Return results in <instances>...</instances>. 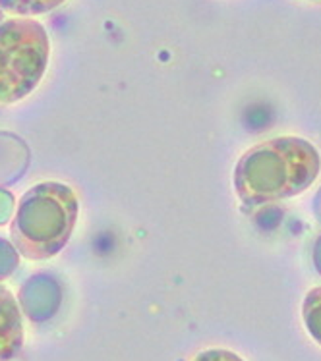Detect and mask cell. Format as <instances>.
Listing matches in <instances>:
<instances>
[{
	"label": "cell",
	"instance_id": "cell-1",
	"mask_svg": "<svg viewBox=\"0 0 321 361\" xmlns=\"http://www.w3.org/2000/svg\"><path fill=\"white\" fill-rule=\"evenodd\" d=\"M320 169L321 159L312 143L279 137L242 155L234 170V188L246 205H263L306 190Z\"/></svg>",
	"mask_w": 321,
	"mask_h": 361
},
{
	"label": "cell",
	"instance_id": "cell-2",
	"mask_svg": "<svg viewBox=\"0 0 321 361\" xmlns=\"http://www.w3.org/2000/svg\"><path fill=\"white\" fill-rule=\"evenodd\" d=\"M80 213L78 195L66 184L43 182L23 193L12 222V243L22 257L45 261L64 250Z\"/></svg>",
	"mask_w": 321,
	"mask_h": 361
},
{
	"label": "cell",
	"instance_id": "cell-3",
	"mask_svg": "<svg viewBox=\"0 0 321 361\" xmlns=\"http://www.w3.org/2000/svg\"><path fill=\"white\" fill-rule=\"evenodd\" d=\"M51 56L45 27L35 20L0 23V103L22 101L37 87Z\"/></svg>",
	"mask_w": 321,
	"mask_h": 361
},
{
	"label": "cell",
	"instance_id": "cell-4",
	"mask_svg": "<svg viewBox=\"0 0 321 361\" xmlns=\"http://www.w3.org/2000/svg\"><path fill=\"white\" fill-rule=\"evenodd\" d=\"M23 348V321L14 294L0 284V361L14 360Z\"/></svg>",
	"mask_w": 321,
	"mask_h": 361
},
{
	"label": "cell",
	"instance_id": "cell-5",
	"mask_svg": "<svg viewBox=\"0 0 321 361\" xmlns=\"http://www.w3.org/2000/svg\"><path fill=\"white\" fill-rule=\"evenodd\" d=\"M66 0H0V8L10 14L18 16H39L53 12L62 6Z\"/></svg>",
	"mask_w": 321,
	"mask_h": 361
},
{
	"label": "cell",
	"instance_id": "cell-6",
	"mask_svg": "<svg viewBox=\"0 0 321 361\" xmlns=\"http://www.w3.org/2000/svg\"><path fill=\"white\" fill-rule=\"evenodd\" d=\"M302 315L308 332L321 344V288H315L306 295Z\"/></svg>",
	"mask_w": 321,
	"mask_h": 361
},
{
	"label": "cell",
	"instance_id": "cell-7",
	"mask_svg": "<svg viewBox=\"0 0 321 361\" xmlns=\"http://www.w3.org/2000/svg\"><path fill=\"white\" fill-rule=\"evenodd\" d=\"M194 361H242L236 354H232L229 350H205L202 354H198Z\"/></svg>",
	"mask_w": 321,
	"mask_h": 361
}]
</instances>
